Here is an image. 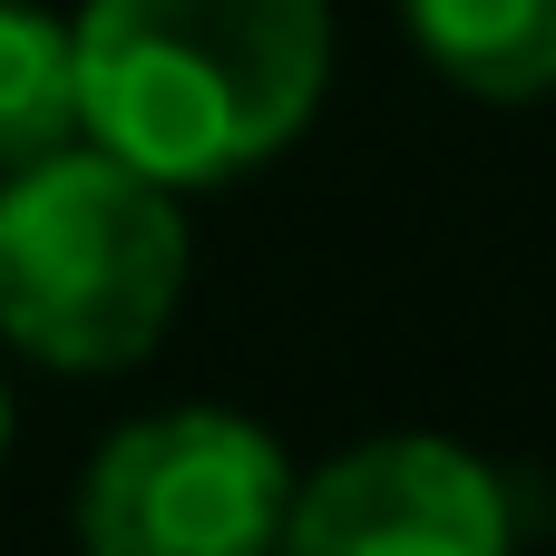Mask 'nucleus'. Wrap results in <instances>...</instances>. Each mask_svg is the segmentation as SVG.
I'll list each match as a JSON object with an SVG mask.
<instances>
[{"instance_id":"nucleus-1","label":"nucleus","mask_w":556,"mask_h":556,"mask_svg":"<svg viewBox=\"0 0 556 556\" xmlns=\"http://www.w3.org/2000/svg\"><path fill=\"white\" fill-rule=\"evenodd\" d=\"M78 137L156 186H225L283 156L332 88L323 0H78Z\"/></svg>"},{"instance_id":"nucleus-2","label":"nucleus","mask_w":556,"mask_h":556,"mask_svg":"<svg viewBox=\"0 0 556 556\" xmlns=\"http://www.w3.org/2000/svg\"><path fill=\"white\" fill-rule=\"evenodd\" d=\"M186 303L176 186L68 137L0 166V342L49 371H127Z\"/></svg>"},{"instance_id":"nucleus-3","label":"nucleus","mask_w":556,"mask_h":556,"mask_svg":"<svg viewBox=\"0 0 556 556\" xmlns=\"http://www.w3.org/2000/svg\"><path fill=\"white\" fill-rule=\"evenodd\" d=\"M283 498H293L283 440L254 430L244 410L186 401L127 420L88 459L68 528L88 556H274Z\"/></svg>"},{"instance_id":"nucleus-4","label":"nucleus","mask_w":556,"mask_h":556,"mask_svg":"<svg viewBox=\"0 0 556 556\" xmlns=\"http://www.w3.org/2000/svg\"><path fill=\"white\" fill-rule=\"evenodd\" d=\"M518 547V508L508 479L430 430L401 440H362L332 469L293 479L274 556H508Z\"/></svg>"},{"instance_id":"nucleus-5","label":"nucleus","mask_w":556,"mask_h":556,"mask_svg":"<svg viewBox=\"0 0 556 556\" xmlns=\"http://www.w3.org/2000/svg\"><path fill=\"white\" fill-rule=\"evenodd\" d=\"M420 59L489 98V108H528L556 88V0H401Z\"/></svg>"},{"instance_id":"nucleus-6","label":"nucleus","mask_w":556,"mask_h":556,"mask_svg":"<svg viewBox=\"0 0 556 556\" xmlns=\"http://www.w3.org/2000/svg\"><path fill=\"white\" fill-rule=\"evenodd\" d=\"M78 137V78H68V20L39 0H0V166H29Z\"/></svg>"},{"instance_id":"nucleus-7","label":"nucleus","mask_w":556,"mask_h":556,"mask_svg":"<svg viewBox=\"0 0 556 556\" xmlns=\"http://www.w3.org/2000/svg\"><path fill=\"white\" fill-rule=\"evenodd\" d=\"M0 450H10V391H0Z\"/></svg>"}]
</instances>
